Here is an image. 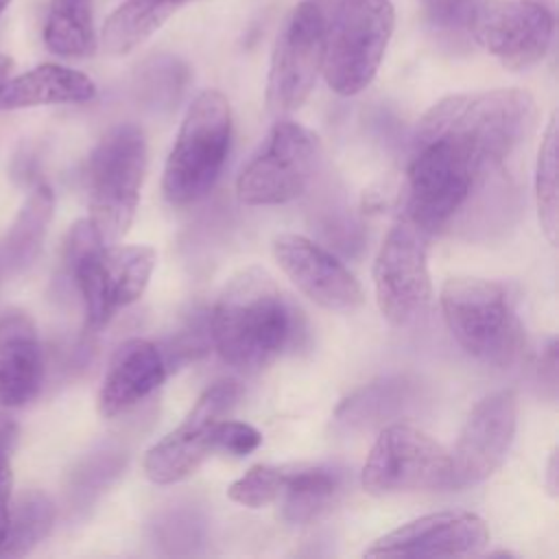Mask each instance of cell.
<instances>
[{"label": "cell", "instance_id": "obj_1", "mask_svg": "<svg viewBox=\"0 0 559 559\" xmlns=\"http://www.w3.org/2000/svg\"><path fill=\"white\" fill-rule=\"evenodd\" d=\"M535 98L520 87L452 94L417 122L404 216L426 236L507 212L509 166L535 131Z\"/></svg>", "mask_w": 559, "mask_h": 559}, {"label": "cell", "instance_id": "obj_2", "mask_svg": "<svg viewBox=\"0 0 559 559\" xmlns=\"http://www.w3.org/2000/svg\"><path fill=\"white\" fill-rule=\"evenodd\" d=\"M293 332V310L262 266L231 275L210 312L212 343L236 369L266 367L290 343Z\"/></svg>", "mask_w": 559, "mask_h": 559}, {"label": "cell", "instance_id": "obj_3", "mask_svg": "<svg viewBox=\"0 0 559 559\" xmlns=\"http://www.w3.org/2000/svg\"><path fill=\"white\" fill-rule=\"evenodd\" d=\"M66 262L83 299L85 325L100 330L142 297L157 255L144 245H103L90 218H83L70 229Z\"/></svg>", "mask_w": 559, "mask_h": 559}, {"label": "cell", "instance_id": "obj_4", "mask_svg": "<svg viewBox=\"0 0 559 559\" xmlns=\"http://www.w3.org/2000/svg\"><path fill=\"white\" fill-rule=\"evenodd\" d=\"M325 20L321 74L332 92L354 96L376 76L395 26L391 0H317Z\"/></svg>", "mask_w": 559, "mask_h": 559}, {"label": "cell", "instance_id": "obj_5", "mask_svg": "<svg viewBox=\"0 0 559 559\" xmlns=\"http://www.w3.org/2000/svg\"><path fill=\"white\" fill-rule=\"evenodd\" d=\"M441 312L452 338L476 360L513 365L524 349V328L504 284L452 277L441 288Z\"/></svg>", "mask_w": 559, "mask_h": 559}, {"label": "cell", "instance_id": "obj_6", "mask_svg": "<svg viewBox=\"0 0 559 559\" xmlns=\"http://www.w3.org/2000/svg\"><path fill=\"white\" fill-rule=\"evenodd\" d=\"M231 140V109L218 90L201 92L188 107L164 166L162 188L170 203L203 199L216 183Z\"/></svg>", "mask_w": 559, "mask_h": 559}, {"label": "cell", "instance_id": "obj_7", "mask_svg": "<svg viewBox=\"0 0 559 559\" xmlns=\"http://www.w3.org/2000/svg\"><path fill=\"white\" fill-rule=\"evenodd\" d=\"M146 173V140L140 127L109 129L87 162L90 223L103 245L118 242L131 227Z\"/></svg>", "mask_w": 559, "mask_h": 559}, {"label": "cell", "instance_id": "obj_8", "mask_svg": "<svg viewBox=\"0 0 559 559\" xmlns=\"http://www.w3.org/2000/svg\"><path fill=\"white\" fill-rule=\"evenodd\" d=\"M362 489L371 496L435 491L452 487L450 454L419 428L391 421L382 426L362 467Z\"/></svg>", "mask_w": 559, "mask_h": 559}, {"label": "cell", "instance_id": "obj_9", "mask_svg": "<svg viewBox=\"0 0 559 559\" xmlns=\"http://www.w3.org/2000/svg\"><path fill=\"white\" fill-rule=\"evenodd\" d=\"M319 157L312 131L293 120H280L262 148L242 166L236 192L247 205H280L297 199L310 183Z\"/></svg>", "mask_w": 559, "mask_h": 559}, {"label": "cell", "instance_id": "obj_10", "mask_svg": "<svg viewBox=\"0 0 559 559\" xmlns=\"http://www.w3.org/2000/svg\"><path fill=\"white\" fill-rule=\"evenodd\" d=\"M325 20L317 0H301L284 22L271 55L266 105L273 114H290L310 96L323 68Z\"/></svg>", "mask_w": 559, "mask_h": 559}, {"label": "cell", "instance_id": "obj_11", "mask_svg": "<svg viewBox=\"0 0 559 559\" xmlns=\"http://www.w3.org/2000/svg\"><path fill=\"white\" fill-rule=\"evenodd\" d=\"M373 288L382 317L397 328L413 323L430 304L426 234L406 216L389 229L380 245L373 262Z\"/></svg>", "mask_w": 559, "mask_h": 559}, {"label": "cell", "instance_id": "obj_12", "mask_svg": "<svg viewBox=\"0 0 559 559\" xmlns=\"http://www.w3.org/2000/svg\"><path fill=\"white\" fill-rule=\"evenodd\" d=\"M240 384L218 380L207 386L183 421L153 443L144 454V474L157 485H173L199 469L216 452V426L236 406Z\"/></svg>", "mask_w": 559, "mask_h": 559}, {"label": "cell", "instance_id": "obj_13", "mask_svg": "<svg viewBox=\"0 0 559 559\" xmlns=\"http://www.w3.org/2000/svg\"><path fill=\"white\" fill-rule=\"evenodd\" d=\"M474 41L511 70H524L544 59L555 20L535 0H478L469 24Z\"/></svg>", "mask_w": 559, "mask_h": 559}, {"label": "cell", "instance_id": "obj_14", "mask_svg": "<svg viewBox=\"0 0 559 559\" xmlns=\"http://www.w3.org/2000/svg\"><path fill=\"white\" fill-rule=\"evenodd\" d=\"M518 428V395L502 389L483 397L467 415L450 454L452 487L463 489L489 478L507 459Z\"/></svg>", "mask_w": 559, "mask_h": 559}, {"label": "cell", "instance_id": "obj_15", "mask_svg": "<svg viewBox=\"0 0 559 559\" xmlns=\"http://www.w3.org/2000/svg\"><path fill=\"white\" fill-rule=\"evenodd\" d=\"M489 542L483 518L469 511H437L411 520L378 537L365 557L373 559H421L474 555Z\"/></svg>", "mask_w": 559, "mask_h": 559}, {"label": "cell", "instance_id": "obj_16", "mask_svg": "<svg viewBox=\"0 0 559 559\" xmlns=\"http://www.w3.org/2000/svg\"><path fill=\"white\" fill-rule=\"evenodd\" d=\"M273 255L286 277L321 308L349 312L362 304L358 280L314 240L301 234H280L273 240Z\"/></svg>", "mask_w": 559, "mask_h": 559}, {"label": "cell", "instance_id": "obj_17", "mask_svg": "<svg viewBox=\"0 0 559 559\" xmlns=\"http://www.w3.org/2000/svg\"><path fill=\"white\" fill-rule=\"evenodd\" d=\"M168 376V360L164 352L146 338L124 341L111 356L107 373L98 391V411L103 417H116L153 391H157Z\"/></svg>", "mask_w": 559, "mask_h": 559}, {"label": "cell", "instance_id": "obj_18", "mask_svg": "<svg viewBox=\"0 0 559 559\" xmlns=\"http://www.w3.org/2000/svg\"><path fill=\"white\" fill-rule=\"evenodd\" d=\"M44 354L37 325L22 310L0 317V406L20 408L37 397Z\"/></svg>", "mask_w": 559, "mask_h": 559}, {"label": "cell", "instance_id": "obj_19", "mask_svg": "<svg viewBox=\"0 0 559 559\" xmlns=\"http://www.w3.org/2000/svg\"><path fill=\"white\" fill-rule=\"evenodd\" d=\"M96 96L94 81L74 68L44 63L0 85V109L87 103Z\"/></svg>", "mask_w": 559, "mask_h": 559}, {"label": "cell", "instance_id": "obj_20", "mask_svg": "<svg viewBox=\"0 0 559 559\" xmlns=\"http://www.w3.org/2000/svg\"><path fill=\"white\" fill-rule=\"evenodd\" d=\"M343 491L341 469L328 465L286 467L284 485L277 496L282 500V518L288 524H308L323 515Z\"/></svg>", "mask_w": 559, "mask_h": 559}, {"label": "cell", "instance_id": "obj_21", "mask_svg": "<svg viewBox=\"0 0 559 559\" xmlns=\"http://www.w3.org/2000/svg\"><path fill=\"white\" fill-rule=\"evenodd\" d=\"M419 397L417 382L406 376L382 378L354 391L338 408L336 419L349 428L386 426L402 417Z\"/></svg>", "mask_w": 559, "mask_h": 559}, {"label": "cell", "instance_id": "obj_22", "mask_svg": "<svg viewBox=\"0 0 559 559\" xmlns=\"http://www.w3.org/2000/svg\"><path fill=\"white\" fill-rule=\"evenodd\" d=\"M181 0H124L103 24L100 44L109 55H127L179 11Z\"/></svg>", "mask_w": 559, "mask_h": 559}, {"label": "cell", "instance_id": "obj_23", "mask_svg": "<svg viewBox=\"0 0 559 559\" xmlns=\"http://www.w3.org/2000/svg\"><path fill=\"white\" fill-rule=\"evenodd\" d=\"M55 212V194L46 183H37L24 199L4 238V262L9 271L26 269L39 253Z\"/></svg>", "mask_w": 559, "mask_h": 559}, {"label": "cell", "instance_id": "obj_24", "mask_svg": "<svg viewBox=\"0 0 559 559\" xmlns=\"http://www.w3.org/2000/svg\"><path fill=\"white\" fill-rule=\"evenodd\" d=\"M44 44L52 55L66 59L94 55L98 39L92 0H50L44 24Z\"/></svg>", "mask_w": 559, "mask_h": 559}, {"label": "cell", "instance_id": "obj_25", "mask_svg": "<svg viewBox=\"0 0 559 559\" xmlns=\"http://www.w3.org/2000/svg\"><path fill=\"white\" fill-rule=\"evenodd\" d=\"M55 524V502L44 491H26L9 511L0 555L20 557L31 552Z\"/></svg>", "mask_w": 559, "mask_h": 559}, {"label": "cell", "instance_id": "obj_26", "mask_svg": "<svg viewBox=\"0 0 559 559\" xmlns=\"http://www.w3.org/2000/svg\"><path fill=\"white\" fill-rule=\"evenodd\" d=\"M557 116L552 114L542 138L535 166V201L539 225L550 245L557 242L559 231V192H557Z\"/></svg>", "mask_w": 559, "mask_h": 559}, {"label": "cell", "instance_id": "obj_27", "mask_svg": "<svg viewBox=\"0 0 559 559\" xmlns=\"http://www.w3.org/2000/svg\"><path fill=\"white\" fill-rule=\"evenodd\" d=\"M284 472L286 467L253 465L229 485L227 496L229 500L249 509L266 507L277 500L284 485Z\"/></svg>", "mask_w": 559, "mask_h": 559}, {"label": "cell", "instance_id": "obj_28", "mask_svg": "<svg viewBox=\"0 0 559 559\" xmlns=\"http://www.w3.org/2000/svg\"><path fill=\"white\" fill-rule=\"evenodd\" d=\"M476 2L478 0H419L426 20L445 33H459L467 28Z\"/></svg>", "mask_w": 559, "mask_h": 559}, {"label": "cell", "instance_id": "obj_29", "mask_svg": "<svg viewBox=\"0 0 559 559\" xmlns=\"http://www.w3.org/2000/svg\"><path fill=\"white\" fill-rule=\"evenodd\" d=\"M17 428L11 419L0 417V546L7 533L9 524V511H11V485H13V474L9 465V450L15 441Z\"/></svg>", "mask_w": 559, "mask_h": 559}, {"label": "cell", "instance_id": "obj_30", "mask_svg": "<svg viewBox=\"0 0 559 559\" xmlns=\"http://www.w3.org/2000/svg\"><path fill=\"white\" fill-rule=\"evenodd\" d=\"M262 441V435L245 421L221 419L216 426V450H223L234 456H245L253 452Z\"/></svg>", "mask_w": 559, "mask_h": 559}, {"label": "cell", "instance_id": "obj_31", "mask_svg": "<svg viewBox=\"0 0 559 559\" xmlns=\"http://www.w3.org/2000/svg\"><path fill=\"white\" fill-rule=\"evenodd\" d=\"M181 83H183V68L177 61L166 59V63H153L148 68V100L153 105L170 103L173 98H177Z\"/></svg>", "mask_w": 559, "mask_h": 559}, {"label": "cell", "instance_id": "obj_32", "mask_svg": "<svg viewBox=\"0 0 559 559\" xmlns=\"http://www.w3.org/2000/svg\"><path fill=\"white\" fill-rule=\"evenodd\" d=\"M539 380L546 382V386H550L552 391L557 389V341L550 338L542 360H539Z\"/></svg>", "mask_w": 559, "mask_h": 559}, {"label": "cell", "instance_id": "obj_33", "mask_svg": "<svg viewBox=\"0 0 559 559\" xmlns=\"http://www.w3.org/2000/svg\"><path fill=\"white\" fill-rule=\"evenodd\" d=\"M546 487L550 496H557V450L550 452V459L546 465Z\"/></svg>", "mask_w": 559, "mask_h": 559}, {"label": "cell", "instance_id": "obj_34", "mask_svg": "<svg viewBox=\"0 0 559 559\" xmlns=\"http://www.w3.org/2000/svg\"><path fill=\"white\" fill-rule=\"evenodd\" d=\"M11 70H13V61H11V57H7V55H0V85H2V83L9 79Z\"/></svg>", "mask_w": 559, "mask_h": 559}, {"label": "cell", "instance_id": "obj_35", "mask_svg": "<svg viewBox=\"0 0 559 559\" xmlns=\"http://www.w3.org/2000/svg\"><path fill=\"white\" fill-rule=\"evenodd\" d=\"M186 2H190V0H181V4H186Z\"/></svg>", "mask_w": 559, "mask_h": 559}]
</instances>
